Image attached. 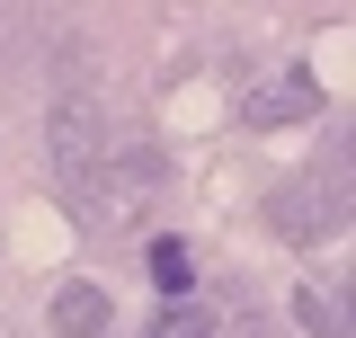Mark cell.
<instances>
[{
	"mask_svg": "<svg viewBox=\"0 0 356 338\" xmlns=\"http://www.w3.org/2000/svg\"><path fill=\"white\" fill-rule=\"evenodd\" d=\"M98 178H116V187H98V223H107V232L143 223V205L161 196V161H152V152H125V161L98 169Z\"/></svg>",
	"mask_w": 356,
	"mask_h": 338,
	"instance_id": "6da1fadb",
	"label": "cell"
},
{
	"mask_svg": "<svg viewBox=\"0 0 356 338\" xmlns=\"http://www.w3.org/2000/svg\"><path fill=\"white\" fill-rule=\"evenodd\" d=\"M312 107H321L312 72H285V81H267L259 98H250V125H294V116H312Z\"/></svg>",
	"mask_w": 356,
	"mask_h": 338,
	"instance_id": "7a4b0ae2",
	"label": "cell"
},
{
	"mask_svg": "<svg viewBox=\"0 0 356 338\" xmlns=\"http://www.w3.org/2000/svg\"><path fill=\"white\" fill-rule=\"evenodd\" d=\"M107 321H116V303L98 294V285H63L54 294V330L63 338H107Z\"/></svg>",
	"mask_w": 356,
	"mask_h": 338,
	"instance_id": "3957f363",
	"label": "cell"
},
{
	"mask_svg": "<svg viewBox=\"0 0 356 338\" xmlns=\"http://www.w3.org/2000/svg\"><path fill=\"white\" fill-rule=\"evenodd\" d=\"M152 285L170 303H187V285H196V258H187V241H152Z\"/></svg>",
	"mask_w": 356,
	"mask_h": 338,
	"instance_id": "277c9868",
	"label": "cell"
},
{
	"mask_svg": "<svg viewBox=\"0 0 356 338\" xmlns=\"http://www.w3.org/2000/svg\"><path fill=\"white\" fill-rule=\"evenodd\" d=\"M143 338H214V312H205V303H170Z\"/></svg>",
	"mask_w": 356,
	"mask_h": 338,
	"instance_id": "5b68a950",
	"label": "cell"
}]
</instances>
